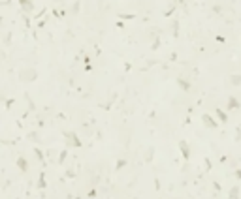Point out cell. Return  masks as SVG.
I'll use <instances>...</instances> for the list:
<instances>
[{
  "instance_id": "cell-9",
  "label": "cell",
  "mask_w": 241,
  "mask_h": 199,
  "mask_svg": "<svg viewBox=\"0 0 241 199\" xmlns=\"http://www.w3.org/2000/svg\"><path fill=\"white\" fill-rule=\"evenodd\" d=\"M218 116H220V120H222V122L226 120V115H224V113H220V111H218Z\"/></svg>"
},
{
  "instance_id": "cell-3",
  "label": "cell",
  "mask_w": 241,
  "mask_h": 199,
  "mask_svg": "<svg viewBox=\"0 0 241 199\" xmlns=\"http://www.w3.org/2000/svg\"><path fill=\"white\" fill-rule=\"evenodd\" d=\"M237 197H239V188L235 186V188L230 190V199H237Z\"/></svg>"
},
{
  "instance_id": "cell-1",
  "label": "cell",
  "mask_w": 241,
  "mask_h": 199,
  "mask_svg": "<svg viewBox=\"0 0 241 199\" xmlns=\"http://www.w3.org/2000/svg\"><path fill=\"white\" fill-rule=\"evenodd\" d=\"M34 77H36V71H34V70H25V71H21V79H28V81H32Z\"/></svg>"
},
{
  "instance_id": "cell-5",
  "label": "cell",
  "mask_w": 241,
  "mask_h": 199,
  "mask_svg": "<svg viewBox=\"0 0 241 199\" xmlns=\"http://www.w3.org/2000/svg\"><path fill=\"white\" fill-rule=\"evenodd\" d=\"M203 120H205V122H207V124H209V128H217V124H215V122H213L211 119H209L207 115H203Z\"/></svg>"
},
{
  "instance_id": "cell-4",
  "label": "cell",
  "mask_w": 241,
  "mask_h": 199,
  "mask_svg": "<svg viewBox=\"0 0 241 199\" xmlns=\"http://www.w3.org/2000/svg\"><path fill=\"white\" fill-rule=\"evenodd\" d=\"M17 165H19L23 171H26V160H23V158H19V160H17Z\"/></svg>"
},
{
  "instance_id": "cell-6",
  "label": "cell",
  "mask_w": 241,
  "mask_h": 199,
  "mask_svg": "<svg viewBox=\"0 0 241 199\" xmlns=\"http://www.w3.org/2000/svg\"><path fill=\"white\" fill-rule=\"evenodd\" d=\"M232 83H234V85H241V75H232Z\"/></svg>"
},
{
  "instance_id": "cell-2",
  "label": "cell",
  "mask_w": 241,
  "mask_h": 199,
  "mask_svg": "<svg viewBox=\"0 0 241 199\" xmlns=\"http://www.w3.org/2000/svg\"><path fill=\"white\" fill-rule=\"evenodd\" d=\"M181 150H183V158H186V160H189V156H190V148L186 147V143H185V141H181Z\"/></svg>"
},
{
  "instance_id": "cell-7",
  "label": "cell",
  "mask_w": 241,
  "mask_h": 199,
  "mask_svg": "<svg viewBox=\"0 0 241 199\" xmlns=\"http://www.w3.org/2000/svg\"><path fill=\"white\" fill-rule=\"evenodd\" d=\"M21 6H23L25 10H28V11H30V10H32V6H34V4H32V2H21Z\"/></svg>"
},
{
  "instance_id": "cell-8",
  "label": "cell",
  "mask_w": 241,
  "mask_h": 199,
  "mask_svg": "<svg viewBox=\"0 0 241 199\" xmlns=\"http://www.w3.org/2000/svg\"><path fill=\"white\" fill-rule=\"evenodd\" d=\"M228 105H230V107H237V105H239V103H237V100H235V98H230V102H228Z\"/></svg>"
}]
</instances>
